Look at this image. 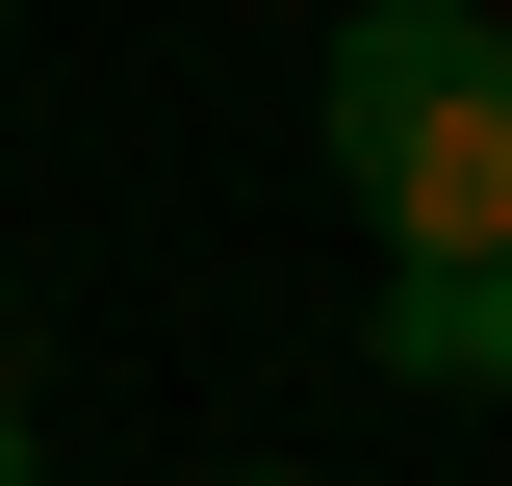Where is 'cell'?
Masks as SVG:
<instances>
[{
    "label": "cell",
    "instance_id": "1",
    "mask_svg": "<svg viewBox=\"0 0 512 486\" xmlns=\"http://www.w3.org/2000/svg\"><path fill=\"white\" fill-rule=\"evenodd\" d=\"M308 128H333V205L384 256H512V26L487 0H359Z\"/></svg>",
    "mask_w": 512,
    "mask_h": 486
},
{
    "label": "cell",
    "instance_id": "2",
    "mask_svg": "<svg viewBox=\"0 0 512 486\" xmlns=\"http://www.w3.org/2000/svg\"><path fill=\"white\" fill-rule=\"evenodd\" d=\"M384 384L512 410V256H410V282H384Z\"/></svg>",
    "mask_w": 512,
    "mask_h": 486
},
{
    "label": "cell",
    "instance_id": "3",
    "mask_svg": "<svg viewBox=\"0 0 512 486\" xmlns=\"http://www.w3.org/2000/svg\"><path fill=\"white\" fill-rule=\"evenodd\" d=\"M0 486H52V461H26V384H0Z\"/></svg>",
    "mask_w": 512,
    "mask_h": 486
},
{
    "label": "cell",
    "instance_id": "4",
    "mask_svg": "<svg viewBox=\"0 0 512 486\" xmlns=\"http://www.w3.org/2000/svg\"><path fill=\"white\" fill-rule=\"evenodd\" d=\"M231 486H282V461H231Z\"/></svg>",
    "mask_w": 512,
    "mask_h": 486
}]
</instances>
